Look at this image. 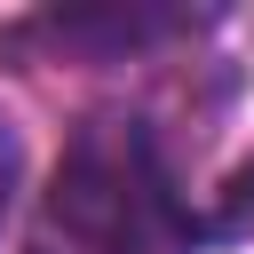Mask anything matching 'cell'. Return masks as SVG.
Segmentation results:
<instances>
[{"instance_id": "cell-2", "label": "cell", "mask_w": 254, "mask_h": 254, "mask_svg": "<svg viewBox=\"0 0 254 254\" xmlns=\"http://www.w3.org/2000/svg\"><path fill=\"white\" fill-rule=\"evenodd\" d=\"M8 183H16V135L0 127V206H8Z\"/></svg>"}, {"instance_id": "cell-1", "label": "cell", "mask_w": 254, "mask_h": 254, "mask_svg": "<svg viewBox=\"0 0 254 254\" xmlns=\"http://www.w3.org/2000/svg\"><path fill=\"white\" fill-rule=\"evenodd\" d=\"M159 214H167V198H159V175H151V159H143L135 135H119V143L95 135L56 175V222H71L95 246H135Z\"/></svg>"}]
</instances>
